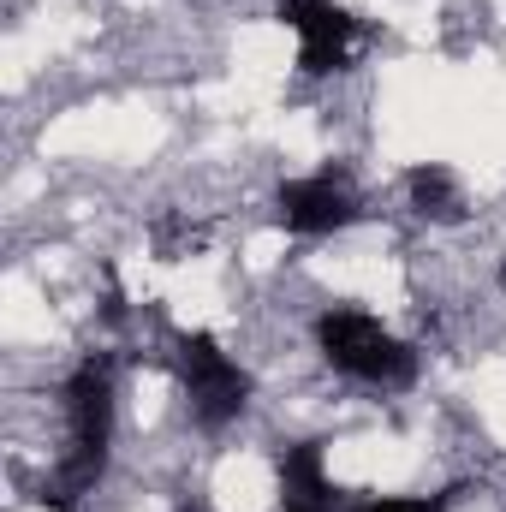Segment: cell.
I'll return each mask as SVG.
<instances>
[{"instance_id":"obj_1","label":"cell","mask_w":506,"mask_h":512,"mask_svg":"<svg viewBox=\"0 0 506 512\" xmlns=\"http://www.w3.org/2000/svg\"><path fill=\"white\" fill-rule=\"evenodd\" d=\"M316 346H322V358L340 376H352V382H364V387H411L417 382V346L393 340L381 328V316H370V310H352V304L322 310L316 316Z\"/></svg>"},{"instance_id":"obj_2","label":"cell","mask_w":506,"mask_h":512,"mask_svg":"<svg viewBox=\"0 0 506 512\" xmlns=\"http://www.w3.org/2000/svg\"><path fill=\"white\" fill-rule=\"evenodd\" d=\"M179 376L191 393L197 429H227L251 405V376L239 370V358L221 352L215 334H179Z\"/></svg>"},{"instance_id":"obj_3","label":"cell","mask_w":506,"mask_h":512,"mask_svg":"<svg viewBox=\"0 0 506 512\" xmlns=\"http://www.w3.org/2000/svg\"><path fill=\"white\" fill-rule=\"evenodd\" d=\"M274 215L286 233L298 239H328V233H346L364 209H358V191L334 173H310V179H286L274 191Z\"/></svg>"},{"instance_id":"obj_4","label":"cell","mask_w":506,"mask_h":512,"mask_svg":"<svg viewBox=\"0 0 506 512\" xmlns=\"http://www.w3.org/2000/svg\"><path fill=\"white\" fill-rule=\"evenodd\" d=\"M280 24L298 36V66L316 78L340 72L352 60V42L364 36V24L340 0H280Z\"/></svg>"},{"instance_id":"obj_5","label":"cell","mask_w":506,"mask_h":512,"mask_svg":"<svg viewBox=\"0 0 506 512\" xmlns=\"http://www.w3.org/2000/svg\"><path fill=\"white\" fill-rule=\"evenodd\" d=\"M405 197H411V209L429 215V221H459V215H465V191H459V179H453L447 161H417V167L405 173Z\"/></svg>"},{"instance_id":"obj_6","label":"cell","mask_w":506,"mask_h":512,"mask_svg":"<svg viewBox=\"0 0 506 512\" xmlns=\"http://www.w3.org/2000/svg\"><path fill=\"white\" fill-rule=\"evenodd\" d=\"M280 495L286 501H334L328 465H322V441H292L280 453Z\"/></svg>"},{"instance_id":"obj_7","label":"cell","mask_w":506,"mask_h":512,"mask_svg":"<svg viewBox=\"0 0 506 512\" xmlns=\"http://www.w3.org/2000/svg\"><path fill=\"white\" fill-rule=\"evenodd\" d=\"M447 501H423V495H370L352 512H441Z\"/></svg>"},{"instance_id":"obj_8","label":"cell","mask_w":506,"mask_h":512,"mask_svg":"<svg viewBox=\"0 0 506 512\" xmlns=\"http://www.w3.org/2000/svg\"><path fill=\"white\" fill-rule=\"evenodd\" d=\"M286 512H334V501H286Z\"/></svg>"},{"instance_id":"obj_9","label":"cell","mask_w":506,"mask_h":512,"mask_svg":"<svg viewBox=\"0 0 506 512\" xmlns=\"http://www.w3.org/2000/svg\"><path fill=\"white\" fill-rule=\"evenodd\" d=\"M501 286H506V256H501Z\"/></svg>"},{"instance_id":"obj_10","label":"cell","mask_w":506,"mask_h":512,"mask_svg":"<svg viewBox=\"0 0 506 512\" xmlns=\"http://www.w3.org/2000/svg\"><path fill=\"white\" fill-rule=\"evenodd\" d=\"M185 512H209V507H185Z\"/></svg>"}]
</instances>
